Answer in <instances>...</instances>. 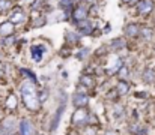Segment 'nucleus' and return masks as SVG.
Segmentation results:
<instances>
[{
	"mask_svg": "<svg viewBox=\"0 0 155 135\" xmlns=\"http://www.w3.org/2000/svg\"><path fill=\"white\" fill-rule=\"evenodd\" d=\"M20 90H21L24 107L27 110H30V111H38L39 107H41V98H39L38 90H36V83L30 81V80H26L21 84V89Z\"/></svg>",
	"mask_w": 155,
	"mask_h": 135,
	"instance_id": "obj_1",
	"label": "nucleus"
},
{
	"mask_svg": "<svg viewBox=\"0 0 155 135\" xmlns=\"http://www.w3.org/2000/svg\"><path fill=\"white\" fill-rule=\"evenodd\" d=\"M71 123L72 126L75 128H81V126H87L91 125V113L87 111V108H77L74 113H72V117H71Z\"/></svg>",
	"mask_w": 155,
	"mask_h": 135,
	"instance_id": "obj_2",
	"label": "nucleus"
},
{
	"mask_svg": "<svg viewBox=\"0 0 155 135\" xmlns=\"http://www.w3.org/2000/svg\"><path fill=\"white\" fill-rule=\"evenodd\" d=\"M17 131V122L14 117H6L0 123V134L2 135H15Z\"/></svg>",
	"mask_w": 155,
	"mask_h": 135,
	"instance_id": "obj_3",
	"label": "nucleus"
},
{
	"mask_svg": "<svg viewBox=\"0 0 155 135\" xmlns=\"http://www.w3.org/2000/svg\"><path fill=\"white\" fill-rule=\"evenodd\" d=\"M87 14H89V11H87V6H86L84 3L77 5V6L74 8V11H72L74 21L77 23V21H83V20H86V18H87Z\"/></svg>",
	"mask_w": 155,
	"mask_h": 135,
	"instance_id": "obj_4",
	"label": "nucleus"
},
{
	"mask_svg": "<svg viewBox=\"0 0 155 135\" xmlns=\"http://www.w3.org/2000/svg\"><path fill=\"white\" fill-rule=\"evenodd\" d=\"M65 105H66V102H65V101H62V104H60V105H59V108L56 110V114H54V117H53L51 126H50V131H51V132H54V131L57 129V126H59V123H60V117L63 116Z\"/></svg>",
	"mask_w": 155,
	"mask_h": 135,
	"instance_id": "obj_5",
	"label": "nucleus"
},
{
	"mask_svg": "<svg viewBox=\"0 0 155 135\" xmlns=\"http://www.w3.org/2000/svg\"><path fill=\"white\" fill-rule=\"evenodd\" d=\"M154 9V2L152 0H140L137 3V12L140 15H148Z\"/></svg>",
	"mask_w": 155,
	"mask_h": 135,
	"instance_id": "obj_6",
	"label": "nucleus"
},
{
	"mask_svg": "<svg viewBox=\"0 0 155 135\" xmlns=\"http://www.w3.org/2000/svg\"><path fill=\"white\" fill-rule=\"evenodd\" d=\"M20 135H35V126L30 120L27 119H23L20 122Z\"/></svg>",
	"mask_w": 155,
	"mask_h": 135,
	"instance_id": "obj_7",
	"label": "nucleus"
},
{
	"mask_svg": "<svg viewBox=\"0 0 155 135\" xmlns=\"http://www.w3.org/2000/svg\"><path fill=\"white\" fill-rule=\"evenodd\" d=\"M72 104H74V107H77V108H84V107H87V104H89V98H87L86 93H75V95L72 96Z\"/></svg>",
	"mask_w": 155,
	"mask_h": 135,
	"instance_id": "obj_8",
	"label": "nucleus"
},
{
	"mask_svg": "<svg viewBox=\"0 0 155 135\" xmlns=\"http://www.w3.org/2000/svg\"><path fill=\"white\" fill-rule=\"evenodd\" d=\"M24 20H26V15H24V12H23L20 8H15L14 12L11 14V17H9V21H11L12 24H20V23H23Z\"/></svg>",
	"mask_w": 155,
	"mask_h": 135,
	"instance_id": "obj_9",
	"label": "nucleus"
},
{
	"mask_svg": "<svg viewBox=\"0 0 155 135\" xmlns=\"http://www.w3.org/2000/svg\"><path fill=\"white\" fill-rule=\"evenodd\" d=\"M14 26L15 24H12L11 21H5V23H2L0 24V35L3 36V38H9V36H12L14 35Z\"/></svg>",
	"mask_w": 155,
	"mask_h": 135,
	"instance_id": "obj_10",
	"label": "nucleus"
},
{
	"mask_svg": "<svg viewBox=\"0 0 155 135\" xmlns=\"http://www.w3.org/2000/svg\"><path fill=\"white\" fill-rule=\"evenodd\" d=\"M75 24H77V27L80 29V32H81V35H91V33H92V29H94V26H92V23H91L89 20H83V21H77Z\"/></svg>",
	"mask_w": 155,
	"mask_h": 135,
	"instance_id": "obj_11",
	"label": "nucleus"
},
{
	"mask_svg": "<svg viewBox=\"0 0 155 135\" xmlns=\"http://www.w3.org/2000/svg\"><path fill=\"white\" fill-rule=\"evenodd\" d=\"M44 51H45V47H44V45H33V47H32V57H33V60L39 63V62L42 60Z\"/></svg>",
	"mask_w": 155,
	"mask_h": 135,
	"instance_id": "obj_12",
	"label": "nucleus"
},
{
	"mask_svg": "<svg viewBox=\"0 0 155 135\" xmlns=\"http://www.w3.org/2000/svg\"><path fill=\"white\" fill-rule=\"evenodd\" d=\"M143 81H145V83H148V84L155 83V71L154 69L148 68V69L143 72Z\"/></svg>",
	"mask_w": 155,
	"mask_h": 135,
	"instance_id": "obj_13",
	"label": "nucleus"
},
{
	"mask_svg": "<svg viewBox=\"0 0 155 135\" xmlns=\"http://www.w3.org/2000/svg\"><path fill=\"white\" fill-rule=\"evenodd\" d=\"M140 29H139V26L137 24H128L127 26V35L128 36H131V38H134V36H139L140 35Z\"/></svg>",
	"mask_w": 155,
	"mask_h": 135,
	"instance_id": "obj_14",
	"label": "nucleus"
},
{
	"mask_svg": "<svg viewBox=\"0 0 155 135\" xmlns=\"http://www.w3.org/2000/svg\"><path fill=\"white\" fill-rule=\"evenodd\" d=\"M5 105H6L9 110H15V108H17V105H18L17 96H15V95H9V96L6 98V102H5Z\"/></svg>",
	"mask_w": 155,
	"mask_h": 135,
	"instance_id": "obj_15",
	"label": "nucleus"
},
{
	"mask_svg": "<svg viewBox=\"0 0 155 135\" xmlns=\"http://www.w3.org/2000/svg\"><path fill=\"white\" fill-rule=\"evenodd\" d=\"M116 92H117V95H122V96H125V95L130 92V86H128L125 81H120V83L116 86Z\"/></svg>",
	"mask_w": 155,
	"mask_h": 135,
	"instance_id": "obj_16",
	"label": "nucleus"
},
{
	"mask_svg": "<svg viewBox=\"0 0 155 135\" xmlns=\"http://www.w3.org/2000/svg\"><path fill=\"white\" fill-rule=\"evenodd\" d=\"M113 116L116 119H122L124 117V107L120 104H114V107H113Z\"/></svg>",
	"mask_w": 155,
	"mask_h": 135,
	"instance_id": "obj_17",
	"label": "nucleus"
},
{
	"mask_svg": "<svg viewBox=\"0 0 155 135\" xmlns=\"http://www.w3.org/2000/svg\"><path fill=\"white\" fill-rule=\"evenodd\" d=\"M12 8V0H0V12L5 14Z\"/></svg>",
	"mask_w": 155,
	"mask_h": 135,
	"instance_id": "obj_18",
	"label": "nucleus"
},
{
	"mask_svg": "<svg viewBox=\"0 0 155 135\" xmlns=\"http://www.w3.org/2000/svg\"><path fill=\"white\" fill-rule=\"evenodd\" d=\"M66 41H69L71 44H77L80 41V35H77L74 32H68L66 33Z\"/></svg>",
	"mask_w": 155,
	"mask_h": 135,
	"instance_id": "obj_19",
	"label": "nucleus"
},
{
	"mask_svg": "<svg viewBox=\"0 0 155 135\" xmlns=\"http://www.w3.org/2000/svg\"><path fill=\"white\" fill-rule=\"evenodd\" d=\"M81 135H98V131H97V128H95V126H92V125H87V126L83 129Z\"/></svg>",
	"mask_w": 155,
	"mask_h": 135,
	"instance_id": "obj_20",
	"label": "nucleus"
},
{
	"mask_svg": "<svg viewBox=\"0 0 155 135\" xmlns=\"http://www.w3.org/2000/svg\"><path fill=\"white\" fill-rule=\"evenodd\" d=\"M80 83L83 84V86H86V87H94V80L89 77V75H86V77H81V80H80Z\"/></svg>",
	"mask_w": 155,
	"mask_h": 135,
	"instance_id": "obj_21",
	"label": "nucleus"
},
{
	"mask_svg": "<svg viewBox=\"0 0 155 135\" xmlns=\"http://www.w3.org/2000/svg\"><path fill=\"white\" fill-rule=\"evenodd\" d=\"M117 72H119V78H120V80H127V78H128V75H130V72H128V68H127V66H122Z\"/></svg>",
	"mask_w": 155,
	"mask_h": 135,
	"instance_id": "obj_22",
	"label": "nucleus"
},
{
	"mask_svg": "<svg viewBox=\"0 0 155 135\" xmlns=\"http://www.w3.org/2000/svg\"><path fill=\"white\" fill-rule=\"evenodd\" d=\"M21 72L27 77V80H30V81H35V83H36V77H35V74H33L32 71H29V69H21Z\"/></svg>",
	"mask_w": 155,
	"mask_h": 135,
	"instance_id": "obj_23",
	"label": "nucleus"
},
{
	"mask_svg": "<svg viewBox=\"0 0 155 135\" xmlns=\"http://www.w3.org/2000/svg\"><path fill=\"white\" fill-rule=\"evenodd\" d=\"M87 54H89V50H87V48H83V50H80V53L77 54V59L84 60V57H87Z\"/></svg>",
	"mask_w": 155,
	"mask_h": 135,
	"instance_id": "obj_24",
	"label": "nucleus"
},
{
	"mask_svg": "<svg viewBox=\"0 0 155 135\" xmlns=\"http://www.w3.org/2000/svg\"><path fill=\"white\" fill-rule=\"evenodd\" d=\"M124 45H125V42H124L122 39H114V42L111 44V47H113V48H122Z\"/></svg>",
	"mask_w": 155,
	"mask_h": 135,
	"instance_id": "obj_25",
	"label": "nucleus"
},
{
	"mask_svg": "<svg viewBox=\"0 0 155 135\" xmlns=\"http://www.w3.org/2000/svg\"><path fill=\"white\" fill-rule=\"evenodd\" d=\"M142 33H143V36H145L148 41L152 38V30H151V29H143V30H142Z\"/></svg>",
	"mask_w": 155,
	"mask_h": 135,
	"instance_id": "obj_26",
	"label": "nucleus"
},
{
	"mask_svg": "<svg viewBox=\"0 0 155 135\" xmlns=\"http://www.w3.org/2000/svg\"><path fill=\"white\" fill-rule=\"evenodd\" d=\"M71 5H72V0H60V8L68 9V8H71Z\"/></svg>",
	"mask_w": 155,
	"mask_h": 135,
	"instance_id": "obj_27",
	"label": "nucleus"
},
{
	"mask_svg": "<svg viewBox=\"0 0 155 135\" xmlns=\"http://www.w3.org/2000/svg\"><path fill=\"white\" fill-rule=\"evenodd\" d=\"M136 96H137V98H146L148 93H146V92H142V93H136Z\"/></svg>",
	"mask_w": 155,
	"mask_h": 135,
	"instance_id": "obj_28",
	"label": "nucleus"
},
{
	"mask_svg": "<svg viewBox=\"0 0 155 135\" xmlns=\"http://www.w3.org/2000/svg\"><path fill=\"white\" fill-rule=\"evenodd\" d=\"M104 135H117V134H116L114 131H107V132H105Z\"/></svg>",
	"mask_w": 155,
	"mask_h": 135,
	"instance_id": "obj_29",
	"label": "nucleus"
},
{
	"mask_svg": "<svg viewBox=\"0 0 155 135\" xmlns=\"http://www.w3.org/2000/svg\"><path fill=\"white\" fill-rule=\"evenodd\" d=\"M124 3H134V2H137V0H122Z\"/></svg>",
	"mask_w": 155,
	"mask_h": 135,
	"instance_id": "obj_30",
	"label": "nucleus"
},
{
	"mask_svg": "<svg viewBox=\"0 0 155 135\" xmlns=\"http://www.w3.org/2000/svg\"><path fill=\"white\" fill-rule=\"evenodd\" d=\"M2 75H3V65L0 63V77H2Z\"/></svg>",
	"mask_w": 155,
	"mask_h": 135,
	"instance_id": "obj_31",
	"label": "nucleus"
}]
</instances>
